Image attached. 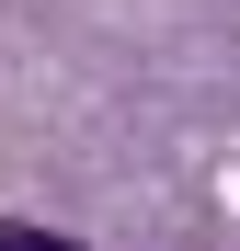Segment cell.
Returning a JSON list of instances; mask_svg holds the SVG:
<instances>
[{
	"label": "cell",
	"mask_w": 240,
	"mask_h": 251,
	"mask_svg": "<svg viewBox=\"0 0 240 251\" xmlns=\"http://www.w3.org/2000/svg\"><path fill=\"white\" fill-rule=\"evenodd\" d=\"M0 251H69V240H46V228H0Z\"/></svg>",
	"instance_id": "1"
}]
</instances>
